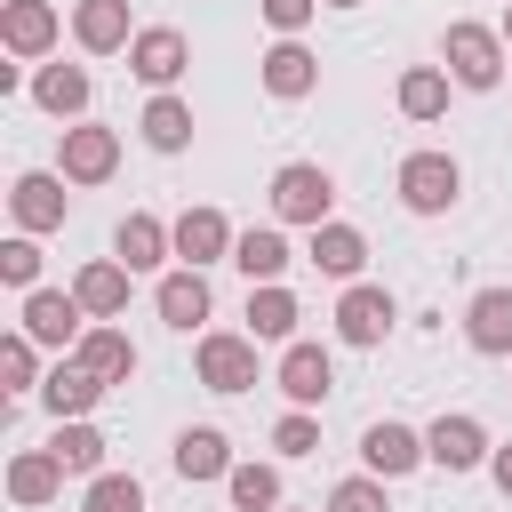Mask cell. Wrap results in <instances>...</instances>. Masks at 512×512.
<instances>
[{
	"instance_id": "obj_1",
	"label": "cell",
	"mask_w": 512,
	"mask_h": 512,
	"mask_svg": "<svg viewBox=\"0 0 512 512\" xmlns=\"http://www.w3.org/2000/svg\"><path fill=\"white\" fill-rule=\"evenodd\" d=\"M440 56H448V80H456V88H496L504 64H512L504 32H488V24H448Z\"/></svg>"
},
{
	"instance_id": "obj_2",
	"label": "cell",
	"mask_w": 512,
	"mask_h": 512,
	"mask_svg": "<svg viewBox=\"0 0 512 512\" xmlns=\"http://www.w3.org/2000/svg\"><path fill=\"white\" fill-rule=\"evenodd\" d=\"M328 208H336V176L320 160H288L272 176V216L280 224H328Z\"/></svg>"
},
{
	"instance_id": "obj_3",
	"label": "cell",
	"mask_w": 512,
	"mask_h": 512,
	"mask_svg": "<svg viewBox=\"0 0 512 512\" xmlns=\"http://www.w3.org/2000/svg\"><path fill=\"white\" fill-rule=\"evenodd\" d=\"M456 192H464V168H456L448 152H408V160H400V200H408L416 216H448Z\"/></svg>"
},
{
	"instance_id": "obj_4",
	"label": "cell",
	"mask_w": 512,
	"mask_h": 512,
	"mask_svg": "<svg viewBox=\"0 0 512 512\" xmlns=\"http://www.w3.org/2000/svg\"><path fill=\"white\" fill-rule=\"evenodd\" d=\"M88 304L80 296H64V288H24V336L32 344H56V352H72L80 336H88V320H80Z\"/></svg>"
},
{
	"instance_id": "obj_5",
	"label": "cell",
	"mask_w": 512,
	"mask_h": 512,
	"mask_svg": "<svg viewBox=\"0 0 512 512\" xmlns=\"http://www.w3.org/2000/svg\"><path fill=\"white\" fill-rule=\"evenodd\" d=\"M184 64H192V48H184V32H176V24H144V32L128 40V72H136L144 88H176V80H184Z\"/></svg>"
},
{
	"instance_id": "obj_6",
	"label": "cell",
	"mask_w": 512,
	"mask_h": 512,
	"mask_svg": "<svg viewBox=\"0 0 512 512\" xmlns=\"http://www.w3.org/2000/svg\"><path fill=\"white\" fill-rule=\"evenodd\" d=\"M112 168H120V128L72 120V128H64V184H104Z\"/></svg>"
},
{
	"instance_id": "obj_7",
	"label": "cell",
	"mask_w": 512,
	"mask_h": 512,
	"mask_svg": "<svg viewBox=\"0 0 512 512\" xmlns=\"http://www.w3.org/2000/svg\"><path fill=\"white\" fill-rule=\"evenodd\" d=\"M200 384L208 392H248L256 384V336H232V328L200 336Z\"/></svg>"
},
{
	"instance_id": "obj_8",
	"label": "cell",
	"mask_w": 512,
	"mask_h": 512,
	"mask_svg": "<svg viewBox=\"0 0 512 512\" xmlns=\"http://www.w3.org/2000/svg\"><path fill=\"white\" fill-rule=\"evenodd\" d=\"M104 392H112V384H104V376H96L80 352H64V360L40 376V400H48V416H56V424H64V416H88Z\"/></svg>"
},
{
	"instance_id": "obj_9",
	"label": "cell",
	"mask_w": 512,
	"mask_h": 512,
	"mask_svg": "<svg viewBox=\"0 0 512 512\" xmlns=\"http://www.w3.org/2000/svg\"><path fill=\"white\" fill-rule=\"evenodd\" d=\"M56 32H64V16L48 0H0V48L8 56H48Z\"/></svg>"
},
{
	"instance_id": "obj_10",
	"label": "cell",
	"mask_w": 512,
	"mask_h": 512,
	"mask_svg": "<svg viewBox=\"0 0 512 512\" xmlns=\"http://www.w3.org/2000/svg\"><path fill=\"white\" fill-rule=\"evenodd\" d=\"M360 456H368V472H376V480H400V472L432 464V456H424V432H408V424H392V416L360 432Z\"/></svg>"
},
{
	"instance_id": "obj_11",
	"label": "cell",
	"mask_w": 512,
	"mask_h": 512,
	"mask_svg": "<svg viewBox=\"0 0 512 512\" xmlns=\"http://www.w3.org/2000/svg\"><path fill=\"white\" fill-rule=\"evenodd\" d=\"M392 320H400V312H392L384 288H344V296H336V336H344V344H384Z\"/></svg>"
},
{
	"instance_id": "obj_12",
	"label": "cell",
	"mask_w": 512,
	"mask_h": 512,
	"mask_svg": "<svg viewBox=\"0 0 512 512\" xmlns=\"http://www.w3.org/2000/svg\"><path fill=\"white\" fill-rule=\"evenodd\" d=\"M280 392H288V408H320V400L336 392L328 352H320V344H288V352H280Z\"/></svg>"
},
{
	"instance_id": "obj_13",
	"label": "cell",
	"mask_w": 512,
	"mask_h": 512,
	"mask_svg": "<svg viewBox=\"0 0 512 512\" xmlns=\"http://www.w3.org/2000/svg\"><path fill=\"white\" fill-rule=\"evenodd\" d=\"M232 240H240V232L224 224V208H184V216H176V256H184V264H216V256L232 264Z\"/></svg>"
},
{
	"instance_id": "obj_14",
	"label": "cell",
	"mask_w": 512,
	"mask_h": 512,
	"mask_svg": "<svg viewBox=\"0 0 512 512\" xmlns=\"http://www.w3.org/2000/svg\"><path fill=\"white\" fill-rule=\"evenodd\" d=\"M424 456H432L440 472H472V464H488V432H480L472 416H440V424L424 432Z\"/></svg>"
},
{
	"instance_id": "obj_15",
	"label": "cell",
	"mask_w": 512,
	"mask_h": 512,
	"mask_svg": "<svg viewBox=\"0 0 512 512\" xmlns=\"http://www.w3.org/2000/svg\"><path fill=\"white\" fill-rule=\"evenodd\" d=\"M72 40H80L88 56H112V48H128V40H136V24H128V0H80V8H72Z\"/></svg>"
},
{
	"instance_id": "obj_16",
	"label": "cell",
	"mask_w": 512,
	"mask_h": 512,
	"mask_svg": "<svg viewBox=\"0 0 512 512\" xmlns=\"http://www.w3.org/2000/svg\"><path fill=\"white\" fill-rule=\"evenodd\" d=\"M264 88H272L280 104L312 96V88H320V56H312L304 40H280V48H264Z\"/></svg>"
},
{
	"instance_id": "obj_17",
	"label": "cell",
	"mask_w": 512,
	"mask_h": 512,
	"mask_svg": "<svg viewBox=\"0 0 512 512\" xmlns=\"http://www.w3.org/2000/svg\"><path fill=\"white\" fill-rule=\"evenodd\" d=\"M8 208H16V224H24V232H56V224H64V176H48V168L16 176Z\"/></svg>"
},
{
	"instance_id": "obj_18",
	"label": "cell",
	"mask_w": 512,
	"mask_h": 512,
	"mask_svg": "<svg viewBox=\"0 0 512 512\" xmlns=\"http://www.w3.org/2000/svg\"><path fill=\"white\" fill-rule=\"evenodd\" d=\"M112 256H120L128 272H152L160 256H176V224H160V216H120V232H112Z\"/></svg>"
},
{
	"instance_id": "obj_19",
	"label": "cell",
	"mask_w": 512,
	"mask_h": 512,
	"mask_svg": "<svg viewBox=\"0 0 512 512\" xmlns=\"http://www.w3.org/2000/svg\"><path fill=\"white\" fill-rule=\"evenodd\" d=\"M72 296L88 304V320H120V312H128V264H120V256H96V264H80Z\"/></svg>"
},
{
	"instance_id": "obj_20",
	"label": "cell",
	"mask_w": 512,
	"mask_h": 512,
	"mask_svg": "<svg viewBox=\"0 0 512 512\" xmlns=\"http://www.w3.org/2000/svg\"><path fill=\"white\" fill-rule=\"evenodd\" d=\"M152 304H160V320H168V328H184V336H192V328L208 320V280H200V264H176V272L152 288Z\"/></svg>"
},
{
	"instance_id": "obj_21",
	"label": "cell",
	"mask_w": 512,
	"mask_h": 512,
	"mask_svg": "<svg viewBox=\"0 0 512 512\" xmlns=\"http://www.w3.org/2000/svg\"><path fill=\"white\" fill-rule=\"evenodd\" d=\"M464 336H472V352L504 360L512 352V288H480L472 312H464Z\"/></svg>"
},
{
	"instance_id": "obj_22",
	"label": "cell",
	"mask_w": 512,
	"mask_h": 512,
	"mask_svg": "<svg viewBox=\"0 0 512 512\" xmlns=\"http://www.w3.org/2000/svg\"><path fill=\"white\" fill-rule=\"evenodd\" d=\"M232 264L248 272V288L280 280V272H288V240H280V224H248V232L232 240Z\"/></svg>"
},
{
	"instance_id": "obj_23",
	"label": "cell",
	"mask_w": 512,
	"mask_h": 512,
	"mask_svg": "<svg viewBox=\"0 0 512 512\" xmlns=\"http://www.w3.org/2000/svg\"><path fill=\"white\" fill-rule=\"evenodd\" d=\"M176 472H184V480H224V472H232V440H224L216 424L176 432Z\"/></svg>"
},
{
	"instance_id": "obj_24",
	"label": "cell",
	"mask_w": 512,
	"mask_h": 512,
	"mask_svg": "<svg viewBox=\"0 0 512 512\" xmlns=\"http://www.w3.org/2000/svg\"><path fill=\"white\" fill-rule=\"evenodd\" d=\"M56 488H64V464H56V448H24L16 464H8V496L32 512V504H56Z\"/></svg>"
},
{
	"instance_id": "obj_25",
	"label": "cell",
	"mask_w": 512,
	"mask_h": 512,
	"mask_svg": "<svg viewBox=\"0 0 512 512\" xmlns=\"http://www.w3.org/2000/svg\"><path fill=\"white\" fill-rule=\"evenodd\" d=\"M32 96H40V112L80 120V112H88V72H80V64H40V72H32Z\"/></svg>"
},
{
	"instance_id": "obj_26",
	"label": "cell",
	"mask_w": 512,
	"mask_h": 512,
	"mask_svg": "<svg viewBox=\"0 0 512 512\" xmlns=\"http://www.w3.org/2000/svg\"><path fill=\"white\" fill-rule=\"evenodd\" d=\"M312 264H320L328 280H352V272L368 264V240H360L352 224H336V216H328V224H312Z\"/></svg>"
},
{
	"instance_id": "obj_27",
	"label": "cell",
	"mask_w": 512,
	"mask_h": 512,
	"mask_svg": "<svg viewBox=\"0 0 512 512\" xmlns=\"http://www.w3.org/2000/svg\"><path fill=\"white\" fill-rule=\"evenodd\" d=\"M248 336H256V344H288V336H296V296H288L280 280L248 288Z\"/></svg>"
},
{
	"instance_id": "obj_28",
	"label": "cell",
	"mask_w": 512,
	"mask_h": 512,
	"mask_svg": "<svg viewBox=\"0 0 512 512\" xmlns=\"http://www.w3.org/2000/svg\"><path fill=\"white\" fill-rule=\"evenodd\" d=\"M72 352H80V360H88V368H96L104 384H128V376H136V344H128V336H120L112 320H96V328H88V336H80Z\"/></svg>"
},
{
	"instance_id": "obj_29",
	"label": "cell",
	"mask_w": 512,
	"mask_h": 512,
	"mask_svg": "<svg viewBox=\"0 0 512 512\" xmlns=\"http://www.w3.org/2000/svg\"><path fill=\"white\" fill-rule=\"evenodd\" d=\"M48 448H56V464H64L72 480H96V472H104V432H96L88 416H64Z\"/></svg>"
},
{
	"instance_id": "obj_30",
	"label": "cell",
	"mask_w": 512,
	"mask_h": 512,
	"mask_svg": "<svg viewBox=\"0 0 512 512\" xmlns=\"http://www.w3.org/2000/svg\"><path fill=\"white\" fill-rule=\"evenodd\" d=\"M136 128H144V144H152V152H184V144H192V104L160 88V96L144 104V120H136Z\"/></svg>"
},
{
	"instance_id": "obj_31",
	"label": "cell",
	"mask_w": 512,
	"mask_h": 512,
	"mask_svg": "<svg viewBox=\"0 0 512 512\" xmlns=\"http://www.w3.org/2000/svg\"><path fill=\"white\" fill-rule=\"evenodd\" d=\"M400 112H408V120H440V112H448V72H440V64L400 72Z\"/></svg>"
},
{
	"instance_id": "obj_32",
	"label": "cell",
	"mask_w": 512,
	"mask_h": 512,
	"mask_svg": "<svg viewBox=\"0 0 512 512\" xmlns=\"http://www.w3.org/2000/svg\"><path fill=\"white\" fill-rule=\"evenodd\" d=\"M224 488H232V512H280V472L272 464H232Z\"/></svg>"
},
{
	"instance_id": "obj_33",
	"label": "cell",
	"mask_w": 512,
	"mask_h": 512,
	"mask_svg": "<svg viewBox=\"0 0 512 512\" xmlns=\"http://www.w3.org/2000/svg\"><path fill=\"white\" fill-rule=\"evenodd\" d=\"M80 512H144L136 472H96V480H88V496H80Z\"/></svg>"
},
{
	"instance_id": "obj_34",
	"label": "cell",
	"mask_w": 512,
	"mask_h": 512,
	"mask_svg": "<svg viewBox=\"0 0 512 512\" xmlns=\"http://www.w3.org/2000/svg\"><path fill=\"white\" fill-rule=\"evenodd\" d=\"M328 512H392V504H384V480L360 472V480H336L328 488Z\"/></svg>"
},
{
	"instance_id": "obj_35",
	"label": "cell",
	"mask_w": 512,
	"mask_h": 512,
	"mask_svg": "<svg viewBox=\"0 0 512 512\" xmlns=\"http://www.w3.org/2000/svg\"><path fill=\"white\" fill-rule=\"evenodd\" d=\"M272 448H280V456H312V448H320V424H312V408H288V416L272 424Z\"/></svg>"
},
{
	"instance_id": "obj_36",
	"label": "cell",
	"mask_w": 512,
	"mask_h": 512,
	"mask_svg": "<svg viewBox=\"0 0 512 512\" xmlns=\"http://www.w3.org/2000/svg\"><path fill=\"white\" fill-rule=\"evenodd\" d=\"M0 280H8V288H32V280H40V248H32V232H16V240L0 248Z\"/></svg>"
},
{
	"instance_id": "obj_37",
	"label": "cell",
	"mask_w": 512,
	"mask_h": 512,
	"mask_svg": "<svg viewBox=\"0 0 512 512\" xmlns=\"http://www.w3.org/2000/svg\"><path fill=\"white\" fill-rule=\"evenodd\" d=\"M0 376H8V392H32V384H40V368H32V336H24V328L0 344Z\"/></svg>"
},
{
	"instance_id": "obj_38",
	"label": "cell",
	"mask_w": 512,
	"mask_h": 512,
	"mask_svg": "<svg viewBox=\"0 0 512 512\" xmlns=\"http://www.w3.org/2000/svg\"><path fill=\"white\" fill-rule=\"evenodd\" d=\"M312 16H320V0H264V24H272V32H288V40H296Z\"/></svg>"
},
{
	"instance_id": "obj_39",
	"label": "cell",
	"mask_w": 512,
	"mask_h": 512,
	"mask_svg": "<svg viewBox=\"0 0 512 512\" xmlns=\"http://www.w3.org/2000/svg\"><path fill=\"white\" fill-rule=\"evenodd\" d=\"M488 472H496V488H504V504H512V448H496V456H488Z\"/></svg>"
},
{
	"instance_id": "obj_40",
	"label": "cell",
	"mask_w": 512,
	"mask_h": 512,
	"mask_svg": "<svg viewBox=\"0 0 512 512\" xmlns=\"http://www.w3.org/2000/svg\"><path fill=\"white\" fill-rule=\"evenodd\" d=\"M320 8H360V0H320Z\"/></svg>"
},
{
	"instance_id": "obj_41",
	"label": "cell",
	"mask_w": 512,
	"mask_h": 512,
	"mask_svg": "<svg viewBox=\"0 0 512 512\" xmlns=\"http://www.w3.org/2000/svg\"><path fill=\"white\" fill-rule=\"evenodd\" d=\"M504 40H512V16H504Z\"/></svg>"
}]
</instances>
